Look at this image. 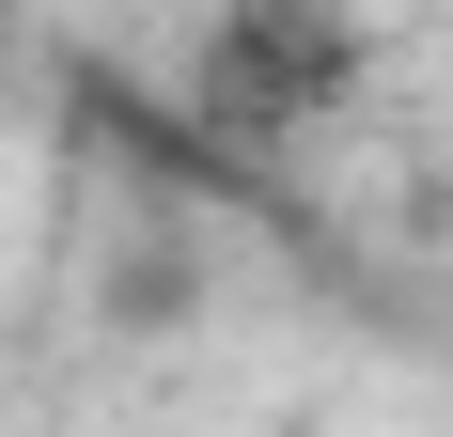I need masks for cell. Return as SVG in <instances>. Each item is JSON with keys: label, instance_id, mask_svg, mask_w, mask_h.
Instances as JSON below:
<instances>
[]
</instances>
